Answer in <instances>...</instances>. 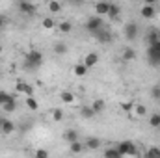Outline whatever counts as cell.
Returning a JSON list of instances; mask_svg holds the SVG:
<instances>
[{"instance_id": "obj_25", "label": "cell", "mask_w": 160, "mask_h": 158, "mask_svg": "<svg viewBox=\"0 0 160 158\" xmlns=\"http://www.w3.org/2000/svg\"><path fill=\"white\" fill-rule=\"evenodd\" d=\"M80 116L84 119H91V117H95V112H93L91 106H82L80 108Z\"/></svg>"}, {"instance_id": "obj_12", "label": "cell", "mask_w": 160, "mask_h": 158, "mask_svg": "<svg viewBox=\"0 0 160 158\" xmlns=\"http://www.w3.org/2000/svg\"><path fill=\"white\" fill-rule=\"evenodd\" d=\"M0 125H2V134L9 136V134L15 132V123L11 119H0Z\"/></svg>"}, {"instance_id": "obj_37", "label": "cell", "mask_w": 160, "mask_h": 158, "mask_svg": "<svg viewBox=\"0 0 160 158\" xmlns=\"http://www.w3.org/2000/svg\"><path fill=\"white\" fill-rule=\"evenodd\" d=\"M6 24H8V17H6V15H2V13H0V32H2V30H4V28H6Z\"/></svg>"}, {"instance_id": "obj_31", "label": "cell", "mask_w": 160, "mask_h": 158, "mask_svg": "<svg viewBox=\"0 0 160 158\" xmlns=\"http://www.w3.org/2000/svg\"><path fill=\"white\" fill-rule=\"evenodd\" d=\"M145 156L147 158H160V149L158 147H151L145 151Z\"/></svg>"}, {"instance_id": "obj_3", "label": "cell", "mask_w": 160, "mask_h": 158, "mask_svg": "<svg viewBox=\"0 0 160 158\" xmlns=\"http://www.w3.org/2000/svg\"><path fill=\"white\" fill-rule=\"evenodd\" d=\"M86 30L89 32V34H93V32H97V30H101L102 26H104V21H102V17H99V15H91L88 21H86Z\"/></svg>"}, {"instance_id": "obj_14", "label": "cell", "mask_w": 160, "mask_h": 158, "mask_svg": "<svg viewBox=\"0 0 160 158\" xmlns=\"http://www.w3.org/2000/svg\"><path fill=\"white\" fill-rule=\"evenodd\" d=\"M63 140H65V143H73V141L80 140L78 130H75V128H67V130L63 132Z\"/></svg>"}, {"instance_id": "obj_36", "label": "cell", "mask_w": 160, "mask_h": 158, "mask_svg": "<svg viewBox=\"0 0 160 158\" xmlns=\"http://www.w3.org/2000/svg\"><path fill=\"white\" fill-rule=\"evenodd\" d=\"M36 156L38 158H47L48 156V151H45V149H36Z\"/></svg>"}, {"instance_id": "obj_8", "label": "cell", "mask_w": 160, "mask_h": 158, "mask_svg": "<svg viewBox=\"0 0 160 158\" xmlns=\"http://www.w3.org/2000/svg\"><path fill=\"white\" fill-rule=\"evenodd\" d=\"M15 91H17L19 95H24V97L34 95V87H32L28 82H22V80H19V82L15 84Z\"/></svg>"}, {"instance_id": "obj_29", "label": "cell", "mask_w": 160, "mask_h": 158, "mask_svg": "<svg viewBox=\"0 0 160 158\" xmlns=\"http://www.w3.org/2000/svg\"><path fill=\"white\" fill-rule=\"evenodd\" d=\"M62 101H63L65 104H73V102H75V95H73L71 91H62Z\"/></svg>"}, {"instance_id": "obj_27", "label": "cell", "mask_w": 160, "mask_h": 158, "mask_svg": "<svg viewBox=\"0 0 160 158\" xmlns=\"http://www.w3.org/2000/svg\"><path fill=\"white\" fill-rule=\"evenodd\" d=\"M58 30H60L62 34H69V32L73 30V24H71L69 21H62V22L58 24Z\"/></svg>"}, {"instance_id": "obj_40", "label": "cell", "mask_w": 160, "mask_h": 158, "mask_svg": "<svg viewBox=\"0 0 160 158\" xmlns=\"http://www.w3.org/2000/svg\"><path fill=\"white\" fill-rule=\"evenodd\" d=\"M157 56H158V62H160V52H158V54H157Z\"/></svg>"}, {"instance_id": "obj_42", "label": "cell", "mask_w": 160, "mask_h": 158, "mask_svg": "<svg viewBox=\"0 0 160 158\" xmlns=\"http://www.w3.org/2000/svg\"><path fill=\"white\" fill-rule=\"evenodd\" d=\"M0 134H2V125H0Z\"/></svg>"}, {"instance_id": "obj_7", "label": "cell", "mask_w": 160, "mask_h": 158, "mask_svg": "<svg viewBox=\"0 0 160 158\" xmlns=\"http://www.w3.org/2000/svg\"><path fill=\"white\" fill-rule=\"evenodd\" d=\"M140 15H142V19H145V21L155 19V17H157V7H155V4H143V6L140 7Z\"/></svg>"}, {"instance_id": "obj_16", "label": "cell", "mask_w": 160, "mask_h": 158, "mask_svg": "<svg viewBox=\"0 0 160 158\" xmlns=\"http://www.w3.org/2000/svg\"><path fill=\"white\" fill-rule=\"evenodd\" d=\"M89 106L93 108V112H95V116H97V114H102V112H104V108H106V102H104L102 99H95V101H93Z\"/></svg>"}, {"instance_id": "obj_38", "label": "cell", "mask_w": 160, "mask_h": 158, "mask_svg": "<svg viewBox=\"0 0 160 158\" xmlns=\"http://www.w3.org/2000/svg\"><path fill=\"white\" fill-rule=\"evenodd\" d=\"M67 2H71L73 6H80V4H84V0H67Z\"/></svg>"}, {"instance_id": "obj_28", "label": "cell", "mask_w": 160, "mask_h": 158, "mask_svg": "<svg viewBox=\"0 0 160 158\" xmlns=\"http://www.w3.org/2000/svg\"><path fill=\"white\" fill-rule=\"evenodd\" d=\"M145 39H147V43L151 45V43H155V41L160 39V34L157 32V30H149V32H147V36H145Z\"/></svg>"}, {"instance_id": "obj_2", "label": "cell", "mask_w": 160, "mask_h": 158, "mask_svg": "<svg viewBox=\"0 0 160 158\" xmlns=\"http://www.w3.org/2000/svg\"><path fill=\"white\" fill-rule=\"evenodd\" d=\"M118 149H119L121 156H138L140 155L138 147L132 141H121V143H118Z\"/></svg>"}, {"instance_id": "obj_34", "label": "cell", "mask_w": 160, "mask_h": 158, "mask_svg": "<svg viewBox=\"0 0 160 158\" xmlns=\"http://www.w3.org/2000/svg\"><path fill=\"white\" fill-rule=\"evenodd\" d=\"M151 97H153L155 101H160V84L153 86V89H151Z\"/></svg>"}, {"instance_id": "obj_24", "label": "cell", "mask_w": 160, "mask_h": 158, "mask_svg": "<svg viewBox=\"0 0 160 158\" xmlns=\"http://www.w3.org/2000/svg\"><path fill=\"white\" fill-rule=\"evenodd\" d=\"M41 26H43V30H54L56 28V21L52 17H45L41 21Z\"/></svg>"}, {"instance_id": "obj_23", "label": "cell", "mask_w": 160, "mask_h": 158, "mask_svg": "<svg viewBox=\"0 0 160 158\" xmlns=\"http://www.w3.org/2000/svg\"><path fill=\"white\" fill-rule=\"evenodd\" d=\"M121 58H123L125 62H130V60H134V58H136V50H134L132 47H127V48H123Z\"/></svg>"}, {"instance_id": "obj_13", "label": "cell", "mask_w": 160, "mask_h": 158, "mask_svg": "<svg viewBox=\"0 0 160 158\" xmlns=\"http://www.w3.org/2000/svg\"><path fill=\"white\" fill-rule=\"evenodd\" d=\"M132 116H136V117H145L147 116V106L145 104H142V102H134V106H132V112H130Z\"/></svg>"}, {"instance_id": "obj_17", "label": "cell", "mask_w": 160, "mask_h": 158, "mask_svg": "<svg viewBox=\"0 0 160 158\" xmlns=\"http://www.w3.org/2000/svg\"><path fill=\"white\" fill-rule=\"evenodd\" d=\"M88 71H89V69L86 67V63H84V62H82V63H77V65L73 67V75H75V77H78V78L86 77V75H88Z\"/></svg>"}, {"instance_id": "obj_20", "label": "cell", "mask_w": 160, "mask_h": 158, "mask_svg": "<svg viewBox=\"0 0 160 158\" xmlns=\"http://www.w3.org/2000/svg\"><path fill=\"white\" fill-rule=\"evenodd\" d=\"M84 143H86V149H89V151H95V149L101 147V140L99 138H88Z\"/></svg>"}, {"instance_id": "obj_41", "label": "cell", "mask_w": 160, "mask_h": 158, "mask_svg": "<svg viewBox=\"0 0 160 158\" xmlns=\"http://www.w3.org/2000/svg\"><path fill=\"white\" fill-rule=\"evenodd\" d=\"M0 54H2V45H0Z\"/></svg>"}, {"instance_id": "obj_32", "label": "cell", "mask_w": 160, "mask_h": 158, "mask_svg": "<svg viewBox=\"0 0 160 158\" xmlns=\"http://www.w3.org/2000/svg\"><path fill=\"white\" fill-rule=\"evenodd\" d=\"M9 99H15V97H13L11 93H8L6 89H0V106H2L6 101H9Z\"/></svg>"}, {"instance_id": "obj_39", "label": "cell", "mask_w": 160, "mask_h": 158, "mask_svg": "<svg viewBox=\"0 0 160 158\" xmlns=\"http://www.w3.org/2000/svg\"><path fill=\"white\" fill-rule=\"evenodd\" d=\"M143 4H157V0H143Z\"/></svg>"}, {"instance_id": "obj_10", "label": "cell", "mask_w": 160, "mask_h": 158, "mask_svg": "<svg viewBox=\"0 0 160 158\" xmlns=\"http://www.w3.org/2000/svg\"><path fill=\"white\" fill-rule=\"evenodd\" d=\"M119 15H121V6L119 4H116V2H110V9H108L106 17H108L110 21H118Z\"/></svg>"}, {"instance_id": "obj_26", "label": "cell", "mask_w": 160, "mask_h": 158, "mask_svg": "<svg viewBox=\"0 0 160 158\" xmlns=\"http://www.w3.org/2000/svg\"><path fill=\"white\" fill-rule=\"evenodd\" d=\"M104 156L106 158H121V153H119V149H118V145L116 147H108L104 151Z\"/></svg>"}, {"instance_id": "obj_30", "label": "cell", "mask_w": 160, "mask_h": 158, "mask_svg": "<svg viewBox=\"0 0 160 158\" xmlns=\"http://www.w3.org/2000/svg\"><path fill=\"white\" fill-rule=\"evenodd\" d=\"M149 125H151L153 128L160 130V114H153V116L149 117Z\"/></svg>"}, {"instance_id": "obj_5", "label": "cell", "mask_w": 160, "mask_h": 158, "mask_svg": "<svg viewBox=\"0 0 160 158\" xmlns=\"http://www.w3.org/2000/svg\"><path fill=\"white\" fill-rule=\"evenodd\" d=\"M123 34H125V39L127 41H134L138 37V34H140V28H138V24L136 22H127L125 26H123Z\"/></svg>"}, {"instance_id": "obj_15", "label": "cell", "mask_w": 160, "mask_h": 158, "mask_svg": "<svg viewBox=\"0 0 160 158\" xmlns=\"http://www.w3.org/2000/svg\"><path fill=\"white\" fill-rule=\"evenodd\" d=\"M69 151H71L73 155H80V153H84V151H86V143H82L80 140H77V141L69 143Z\"/></svg>"}, {"instance_id": "obj_35", "label": "cell", "mask_w": 160, "mask_h": 158, "mask_svg": "<svg viewBox=\"0 0 160 158\" xmlns=\"http://www.w3.org/2000/svg\"><path fill=\"white\" fill-rule=\"evenodd\" d=\"M132 106H134V102H121V110L127 112V114L132 112Z\"/></svg>"}, {"instance_id": "obj_21", "label": "cell", "mask_w": 160, "mask_h": 158, "mask_svg": "<svg viewBox=\"0 0 160 158\" xmlns=\"http://www.w3.org/2000/svg\"><path fill=\"white\" fill-rule=\"evenodd\" d=\"M47 7H48L50 13H60V11H62V2H60V0H48Z\"/></svg>"}, {"instance_id": "obj_4", "label": "cell", "mask_w": 160, "mask_h": 158, "mask_svg": "<svg viewBox=\"0 0 160 158\" xmlns=\"http://www.w3.org/2000/svg\"><path fill=\"white\" fill-rule=\"evenodd\" d=\"M17 7H19V11H21L22 15H26V17H32V15H36V11H38L36 4L30 2V0H19V2H17Z\"/></svg>"}, {"instance_id": "obj_33", "label": "cell", "mask_w": 160, "mask_h": 158, "mask_svg": "<svg viewBox=\"0 0 160 158\" xmlns=\"http://www.w3.org/2000/svg\"><path fill=\"white\" fill-rule=\"evenodd\" d=\"M63 119V112L60 110V108H56V110H52V121H56V123H60Z\"/></svg>"}, {"instance_id": "obj_1", "label": "cell", "mask_w": 160, "mask_h": 158, "mask_svg": "<svg viewBox=\"0 0 160 158\" xmlns=\"http://www.w3.org/2000/svg\"><path fill=\"white\" fill-rule=\"evenodd\" d=\"M43 65V52L41 50H28L24 54V71H36Z\"/></svg>"}, {"instance_id": "obj_6", "label": "cell", "mask_w": 160, "mask_h": 158, "mask_svg": "<svg viewBox=\"0 0 160 158\" xmlns=\"http://www.w3.org/2000/svg\"><path fill=\"white\" fill-rule=\"evenodd\" d=\"M95 39L99 41V43H102V45H106V43H112V39H114V36H112V32L110 30H106L104 26L101 28V30H97V32H93L91 34Z\"/></svg>"}, {"instance_id": "obj_18", "label": "cell", "mask_w": 160, "mask_h": 158, "mask_svg": "<svg viewBox=\"0 0 160 158\" xmlns=\"http://www.w3.org/2000/svg\"><path fill=\"white\" fill-rule=\"evenodd\" d=\"M24 104H26V108L32 110V112H38V110H39V102L34 99V95H28V97L24 99Z\"/></svg>"}, {"instance_id": "obj_9", "label": "cell", "mask_w": 160, "mask_h": 158, "mask_svg": "<svg viewBox=\"0 0 160 158\" xmlns=\"http://www.w3.org/2000/svg\"><path fill=\"white\" fill-rule=\"evenodd\" d=\"M95 15H99V17H106V13H108V9H110V2H106V0H99V2H95Z\"/></svg>"}, {"instance_id": "obj_11", "label": "cell", "mask_w": 160, "mask_h": 158, "mask_svg": "<svg viewBox=\"0 0 160 158\" xmlns=\"http://www.w3.org/2000/svg\"><path fill=\"white\" fill-rule=\"evenodd\" d=\"M84 63H86L88 69H93V67L99 63V54H97V52H88V54L84 56Z\"/></svg>"}, {"instance_id": "obj_19", "label": "cell", "mask_w": 160, "mask_h": 158, "mask_svg": "<svg viewBox=\"0 0 160 158\" xmlns=\"http://www.w3.org/2000/svg\"><path fill=\"white\" fill-rule=\"evenodd\" d=\"M0 108L4 110V114H13V112L17 110V102H15V99H9V101H6Z\"/></svg>"}, {"instance_id": "obj_43", "label": "cell", "mask_w": 160, "mask_h": 158, "mask_svg": "<svg viewBox=\"0 0 160 158\" xmlns=\"http://www.w3.org/2000/svg\"><path fill=\"white\" fill-rule=\"evenodd\" d=\"M0 78H2V73H0Z\"/></svg>"}, {"instance_id": "obj_22", "label": "cell", "mask_w": 160, "mask_h": 158, "mask_svg": "<svg viewBox=\"0 0 160 158\" xmlns=\"http://www.w3.org/2000/svg\"><path fill=\"white\" fill-rule=\"evenodd\" d=\"M67 52V45H65V41H58V43H54V54L56 56H63Z\"/></svg>"}]
</instances>
